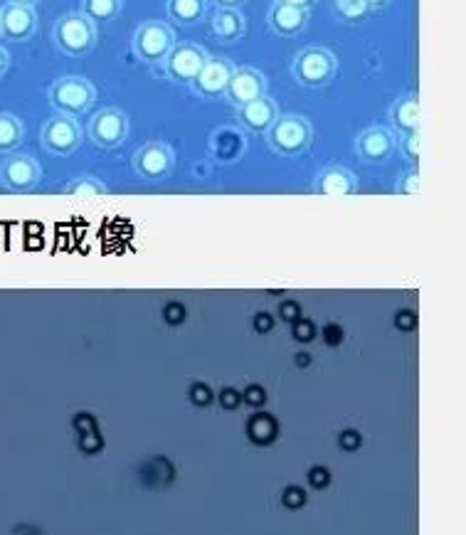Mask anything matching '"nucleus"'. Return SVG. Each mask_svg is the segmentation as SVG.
Masks as SVG:
<instances>
[{
    "label": "nucleus",
    "instance_id": "obj_1",
    "mask_svg": "<svg viewBox=\"0 0 466 535\" xmlns=\"http://www.w3.org/2000/svg\"><path fill=\"white\" fill-rule=\"evenodd\" d=\"M52 37L62 55L84 57L97 45V25L79 10V13H65L52 25Z\"/></svg>",
    "mask_w": 466,
    "mask_h": 535
},
{
    "label": "nucleus",
    "instance_id": "obj_2",
    "mask_svg": "<svg viewBox=\"0 0 466 535\" xmlns=\"http://www.w3.org/2000/svg\"><path fill=\"white\" fill-rule=\"evenodd\" d=\"M338 72V60L331 50L319 45L304 47L301 52H296L294 62H291V74H294L296 82L301 87L319 89L326 87Z\"/></svg>",
    "mask_w": 466,
    "mask_h": 535
},
{
    "label": "nucleus",
    "instance_id": "obj_3",
    "mask_svg": "<svg viewBox=\"0 0 466 535\" xmlns=\"http://www.w3.org/2000/svg\"><path fill=\"white\" fill-rule=\"evenodd\" d=\"M94 99H97V89L87 77L79 74H67L52 82L50 87V104L57 114L65 116H82L92 109Z\"/></svg>",
    "mask_w": 466,
    "mask_h": 535
},
{
    "label": "nucleus",
    "instance_id": "obj_4",
    "mask_svg": "<svg viewBox=\"0 0 466 535\" xmlns=\"http://www.w3.org/2000/svg\"><path fill=\"white\" fill-rule=\"evenodd\" d=\"M311 136L314 131H311L309 119L299 114H279L267 131L269 148L282 156H299L301 151L309 148Z\"/></svg>",
    "mask_w": 466,
    "mask_h": 535
},
{
    "label": "nucleus",
    "instance_id": "obj_5",
    "mask_svg": "<svg viewBox=\"0 0 466 535\" xmlns=\"http://www.w3.org/2000/svg\"><path fill=\"white\" fill-rule=\"evenodd\" d=\"M176 45V33L163 20H146L134 33V52L141 62L156 65L168 57V52Z\"/></svg>",
    "mask_w": 466,
    "mask_h": 535
},
{
    "label": "nucleus",
    "instance_id": "obj_6",
    "mask_svg": "<svg viewBox=\"0 0 466 535\" xmlns=\"http://www.w3.org/2000/svg\"><path fill=\"white\" fill-rule=\"evenodd\" d=\"M208 57H210L208 50L195 45V42H176L173 50L168 52L166 60H163V70H166V74L173 79V82L190 84L195 77H198V72L203 70Z\"/></svg>",
    "mask_w": 466,
    "mask_h": 535
},
{
    "label": "nucleus",
    "instance_id": "obj_7",
    "mask_svg": "<svg viewBox=\"0 0 466 535\" xmlns=\"http://www.w3.org/2000/svg\"><path fill=\"white\" fill-rule=\"evenodd\" d=\"M42 143L55 156H70L82 143V129H79L74 116L57 114L47 119L45 129H42Z\"/></svg>",
    "mask_w": 466,
    "mask_h": 535
},
{
    "label": "nucleus",
    "instance_id": "obj_8",
    "mask_svg": "<svg viewBox=\"0 0 466 535\" xmlns=\"http://www.w3.org/2000/svg\"><path fill=\"white\" fill-rule=\"evenodd\" d=\"M89 136L102 148L119 146V143H124L126 136H129V116L116 107L97 111V114L89 119Z\"/></svg>",
    "mask_w": 466,
    "mask_h": 535
},
{
    "label": "nucleus",
    "instance_id": "obj_9",
    "mask_svg": "<svg viewBox=\"0 0 466 535\" xmlns=\"http://www.w3.org/2000/svg\"><path fill=\"white\" fill-rule=\"evenodd\" d=\"M232 72H235V65L230 60H225V57H208V62L198 72V77L190 82V87L203 99L225 97Z\"/></svg>",
    "mask_w": 466,
    "mask_h": 535
},
{
    "label": "nucleus",
    "instance_id": "obj_10",
    "mask_svg": "<svg viewBox=\"0 0 466 535\" xmlns=\"http://www.w3.org/2000/svg\"><path fill=\"white\" fill-rule=\"evenodd\" d=\"M225 97L235 109L245 107V104L254 102V99L267 97V79L254 67H235Z\"/></svg>",
    "mask_w": 466,
    "mask_h": 535
},
{
    "label": "nucleus",
    "instance_id": "obj_11",
    "mask_svg": "<svg viewBox=\"0 0 466 535\" xmlns=\"http://www.w3.org/2000/svg\"><path fill=\"white\" fill-rule=\"evenodd\" d=\"M37 30V15L35 8H25V5H3L0 8V35L5 40L25 42L35 35Z\"/></svg>",
    "mask_w": 466,
    "mask_h": 535
},
{
    "label": "nucleus",
    "instance_id": "obj_12",
    "mask_svg": "<svg viewBox=\"0 0 466 535\" xmlns=\"http://www.w3.org/2000/svg\"><path fill=\"white\" fill-rule=\"evenodd\" d=\"M309 23V10L296 8V5L289 3H279L274 0L272 8L267 13V25L272 33H277L279 37H294L299 35L301 30Z\"/></svg>",
    "mask_w": 466,
    "mask_h": 535
},
{
    "label": "nucleus",
    "instance_id": "obj_13",
    "mask_svg": "<svg viewBox=\"0 0 466 535\" xmlns=\"http://www.w3.org/2000/svg\"><path fill=\"white\" fill-rule=\"evenodd\" d=\"M395 148V131L388 126H370L356 139V151L363 161H385Z\"/></svg>",
    "mask_w": 466,
    "mask_h": 535
},
{
    "label": "nucleus",
    "instance_id": "obj_14",
    "mask_svg": "<svg viewBox=\"0 0 466 535\" xmlns=\"http://www.w3.org/2000/svg\"><path fill=\"white\" fill-rule=\"evenodd\" d=\"M277 116V102H274L272 97H259L237 109V124L245 126L247 131H254V134H267L269 126L277 121Z\"/></svg>",
    "mask_w": 466,
    "mask_h": 535
},
{
    "label": "nucleus",
    "instance_id": "obj_15",
    "mask_svg": "<svg viewBox=\"0 0 466 535\" xmlns=\"http://www.w3.org/2000/svg\"><path fill=\"white\" fill-rule=\"evenodd\" d=\"M134 166L144 178H163L173 168V151L166 143H146L136 153Z\"/></svg>",
    "mask_w": 466,
    "mask_h": 535
},
{
    "label": "nucleus",
    "instance_id": "obj_16",
    "mask_svg": "<svg viewBox=\"0 0 466 535\" xmlns=\"http://www.w3.org/2000/svg\"><path fill=\"white\" fill-rule=\"evenodd\" d=\"M0 178H3V183L8 188L28 190L40 178V166L30 156H10L0 166Z\"/></svg>",
    "mask_w": 466,
    "mask_h": 535
},
{
    "label": "nucleus",
    "instance_id": "obj_17",
    "mask_svg": "<svg viewBox=\"0 0 466 535\" xmlns=\"http://www.w3.org/2000/svg\"><path fill=\"white\" fill-rule=\"evenodd\" d=\"M390 124L395 126L402 134H410V131H420L422 124V104L417 94H405L390 107Z\"/></svg>",
    "mask_w": 466,
    "mask_h": 535
},
{
    "label": "nucleus",
    "instance_id": "obj_18",
    "mask_svg": "<svg viewBox=\"0 0 466 535\" xmlns=\"http://www.w3.org/2000/svg\"><path fill=\"white\" fill-rule=\"evenodd\" d=\"M245 15L235 8H217L210 18V30L220 42H235L245 35Z\"/></svg>",
    "mask_w": 466,
    "mask_h": 535
},
{
    "label": "nucleus",
    "instance_id": "obj_19",
    "mask_svg": "<svg viewBox=\"0 0 466 535\" xmlns=\"http://www.w3.org/2000/svg\"><path fill=\"white\" fill-rule=\"evenodd\" d=\"M208 0H166V13L173 23L195 25L205 18Z\"/></svg>",
    "mask_w": 466,
    "mask_h": 535
},
{
    "label": "nucleus",
    "instance_id": "obj_20",
    "mask_svg": "<svg viewBox=\"0 0 466 535\" xmlns=\"http://www.w3.org/2000/svg\"><path fill=\"white\" fill-rule=\"evenodd\" d=\"M25 134V126L20 116L15 114H0V153L13 151L20 146Z\"/></svg>",
    "mask_w": 466,
    "mask_h": 535
},
{
    "label": "nucleus",
    "instance_id": "obj_21",
    "mask_svg": "<svg viewBox=\"0 0 466 535\" xmlns=\"http://www.w3.org/2000/svg\"><path fill=\"white\" fill-rule=\"evenodd\" d=\"M121 8H124L121 0H84L82 3V13L87 15L94 25L114 20L116 15L121 13Z\"/></svg>",
    "mask_w": 466,
    "mask_h": 535
},
{
    "label": "nucleus",
    "instance_id": "obj_22",
    "mask_svg": "<svg viewBox=\"0 0 466 535\" xmlns=\"http://www.w3.org/2000/svg\"><path fill=\"white\" fill-rule=\"evenodd\" d=\"M333 13L343 20V23H360L365 15L370 13L365 0H331Z\"/></svg>",
    "mask_w": 466,
    "mask_h": 535
},
{
    "label": "nucleus",
    "instance_id": "obj_23",
    "mask_svg": "<svg viewBox=\"0 0 466 535\" xmlns=\"http://www.w3.org/2000/svg\"><path fill=\"white\" fill-rule=\"evenodd\" d=\"M353 188L351 173L343 171V168H328L321 176V190L326 193H348Z\"/></svg>",
    "mask_w": 466,
    "mask_h": 535
},
{
    "label": "nucleus",
    "instance_id": "obj_24",
    "mask_svg": "<svg viewBox=\"0 0 466 535\" xmlns=\"http://www.w3.org/2000/svg\"><path fill=\"white\" fill-rule=\"evenodd\" d=\"M402 151L410 161H417V156H420V131H410V134L402 136Z\"/></svg>",
    "mask_w": 466,
    "mask_h": 535
},
{
    "label": "nucleus",
    "instance_id": "obj_25",
    "mask_svg": "<svg viewBox=\"0 0 466 535\" xmlns=\"http://www.w3.org/2000/svg\"><path fill=\"white\" fill-rule=\"evenodd\" d=\"M72 193H87V190H102V185L94 183V180H77V183L70 185Z\"/></svg>",
    "mask_w": 466,
    "mask_h": 535
},
{
    "label": "nucleus",
    "instance_id": "obj_26",
    "mask_svg": "<svg viewBox=\"0 0 466 535\" xmlns=\"http://www.w3.org/2000/svg\"><path fill=\"white\" fill-rule=\"evenodd\" d=\"M210 3H213L215 8H235V10H240L242 5L247 3V0H210Z\"/></svg>",
    "mask_w": 466,
    "mask_h": 535
},
{
    "label": "nucleus",
    "instance_id": "obj_27",
    "mask_svg": "<svg viewBox=\"0 0 466 535\" xmlns=\"http://www.w3.org/2000/svg\"><path fill=\"white\" fill-rule=\"evenodd\" d=\"M8 67H10V55H8V50H5V47H0V77H3V74L8 72Z\"/></svg>",
    "mask_w": 466,
    "mask_h": 535
},
{
    "label": "nucleus",
    "instance_id": "obj_28",
    "mask_svg": "<svg viewBox=\"0 0 466 535\" xmlns=\"http://www.w3.org/2000/svg\"><path fill=\"white\" fill-rule=\"evenodd\" d=\"M390 3H393V0H365L368 10H383V8H388Z\"/></svg>",
    "mask_w": 466,
    "mask_h": 535
},
{
    "label": "nucleus",
    "instance_id": "obj_29",
    "mask_svg": "<svg viewBox=\"0 0 466 535\" xmlns=\"http://www.w3.org/2000/svg\"><path fill=\"white\" fill-rule=\"evenodd\" d=\"M279 3H289V5H296V8H304V10H309L311 5L316 3V0H279Z\"/></svg>",
    "mask_w": 466,
    "mask_h": 535
},
{
    "label": "nucleus",
    "instance_id": "obj_30",
    "mask_svg": "<svg viewBox=\"0 0 466 535\" xmlns=\"http://www.w3.org/2000/svg\"><path fill=\"white\" fill-rule=\"evenodd\" d=\"M8 3H13V5H25V8H35V5L40 3V0H8Z\"/></svg>",
    "mask_w": 466,
    "mask_h": 535
},
{
    "label": "nucleus",
    "instance_id": "obj_31",
    "mask_svg": "<svg viewBox=\"0 0 466 535\" xmlns=\"http://www.w3.org/2000/svg\"><path fill=\"white\" fill-rule=\"evenodd\" d=\"M0 37H3V35H0Z\"/></svg>",
    "mask_w": 466,
    "mask_h": 535
}]
</instances>
